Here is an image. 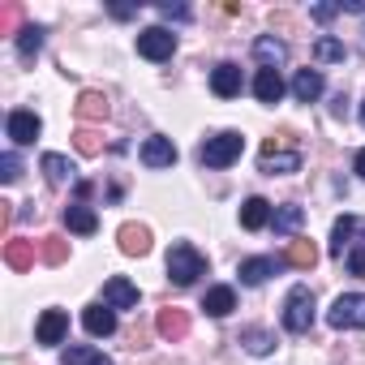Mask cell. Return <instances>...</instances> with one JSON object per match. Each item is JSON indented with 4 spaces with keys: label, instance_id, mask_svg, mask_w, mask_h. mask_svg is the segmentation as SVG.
<instances>
[{
    "label": "cell",
    "instance_id": "e575fe53",
    "mask_svg": "<svg viewBox=\"0 0 365 365\" xmlns=\"http://www.w3.org/2000/svg\"><path fill=\"white\" fill-rule=\"evenodd\" d=\"M309 14H314V22H331V18L339 14V5H314Z\"/></svg>",
    "mask_w": 365,
    "mask_h": 365
},
{
    "label": "cell",
    "instance_id": "d590c367",
    "mask_svg": "<svg viewBox=\"0 0 365 365\" xmlns=\"http://www.w3.org/2000/svg\"><path fill=\"white\" fill-rule=\"evenodd\" d=\"M43 258H48V262H61V258H65V245L48 241V245H43Z\"/></svg>",
    "mask_w": 365,
    "mask_h": 365
},
{
    "label": "cell",
    "instance_id": "74e56055",
    "mask_svg": "<svg viewBox=\"0 0 365 365\" xmlns=\"http://www.w3.org/2000/svg\"><path fill=\"white\" fill-rule=\"evenodd\" d=\"M356 116H361V125H365V99H361V112H356Z\"/></svg>",
    "mask_w": 365,
    "mask_h": 365
},
{
    "label": "cell",
    "instance_id": "2e32d148",
    "mask_svg": "<svg viewBox=\"0 0 365 365\" xmlns=\"http://www.w3.org/2000/svg\"><path fill=\"white\" fill-rule=\"evenodd\" d=\"M322 91H327L322 69H297V78H292V99L297 103H314Z\"/></svg>",
    "mask_w": 365,
    "mask_h": 365
},
{
    "label": "cell",
    "instance_id": "4316f807",
    "mask_svg": "<svg viewBox=\"0 0 365 365\" xmlns=\"http://www.w3.org/2000/svg\"><path fill=\"white\" fill-rule=\"evenodd\" d=\"M284 262H288V267H297V271H309V267L318 262V250H314L309 241H288V254H284Z\"/></svg>",
    "mask_w": 365,
    "mask_h": 365
},
{
    "label": "cell",
    "instance_id": "f546056e",
    "mask_svg": "<svg viewBox=\"0 0 365 365\" xmlns=\"http://www.w3.org/2000/svg\"><path fill=\"white\" fill-rule=\"evenodd\" d=\"M86 120H95V116H108V99L103 95H95V91H82V108H78Z\"/></svg>",
    "mask_w": 365,
    "mask_h": 365
},
{
    "label": "cell",
    "instance_id": "9c48e42d",
    "mask_svg": "<svg viewBox=\"0 0 365 365\" xmlns=\"http://www.w3.org/2000/svg\"><path fill=\"white\" fill-rule=\"evenodd\" d=\"M138 159H142L146 168H172V163H176V142L163 138V133H150V138L142 142Z\"/></svg>",
    "mask_w": 365,
    "mask_h": 365
},
{
    "label": "cell",
    "instance_id": "8d00e7d4",
    "mask_svg": "<svg viewBox=\"0 0 365 365\" xmlns=\"http://www.w3.org/2000/svg\"><path fill=\"white\" fill-rule=\"evenodd\" d=\"M352 168H356V176H361V180H365V146H361V150H356V159H352Z\"/></svg>",
    "mask_w": 365,
    "mask_h": 365
},
{
    "label": "cell",
    "instance_id": "7c38bea8",
    "mask_svg": "<svg viewBox=\"0 0 365 365\" xmlns=\"http://www.w3.org/2000/svg\"><path fill=\"white\" fill-rule=\"evenodd\" d=\"M254 61H258L262 69H279V65L288 61V43L275 39V35H258V39H254Z\"/></svg>",
    "mask_w": 365,
    "mask_h": 365
},
{
    "label": "cell",
    "instance_id": "ba28073f",
    "mask_svg": "<svg viewBox=\"0 0 365 365\" xmlns=\"http://www.w3.org/2000/svg\"><path fill=\"white\" fill-rule=\"evenodd\" d=\"M65 335H69V314L65 309H43L39 322H35V339L43 348H56V344H65Z\"/></svg>",
    "mask_w": 365,
    "mask_h": 365
},
{
    "label": "cell",
    "instance_id": "30bf717a",
    "mask_svg": "<svg viewBox=\"0 0 365 365\" xmlns=\"http://www.w3.org/2000/svg\"><path fill=\"white\" fill-rule=\"evenodd\" d=\"M82 327H86V335L108 339V335L116 331V309H112V305H103V301H91V305L82 309Z\"/></svg>",
    "mask_w": 365,
    "mask_h": 365
},
{
    "label": "cell",
    "instance_id": "277c9868",
    "mask_svg": "<svg viewBox=\"0 0 365 365\" xmlns=\"http://www.w3.org/2000/svg\"><path fill=\"white\" fill-rule=\"evenodd\" d=\"M327 322L335 331H365V292H344L331 301Z\"/></svg>",
    "mask_w": 365,
    "mask_h": 365
},
{
    "label": "cell",
    "instance_id": "1f68e13d",
    "mask_svg": "<svg viewBox=\"0 0 365 365\" xmlns=\"http://www.w3.org/2000/svg\"><path fill=\"white\" fill-rule=\"evenodd\" d=\"M5 258H9V267H26V262H31V245H22V241H14V245L5 250Z\"/></svg>",
    "mask_w": 365,
    "mask_h": 365
},
{
    "label": "cell",
    "instance_id": "e0dca14e",
    "mask_svg": "<svg viewBox=\"0 0 365 365\" xmlns=\"http://www.w3.org/2000/svg\"><path fill=\"white\" fill-rule=\"evenodd\" d=\"M271 215H275V207H271L267 198H245V202H241V228H245V232H262V228L271 224Z\"/></svg>",
    "mask_w": 365,
    "mask_h": 365
},
{
    "label": "cell",
    "instance_id": "44dd1931",
    "mask_svg": "<svg viewBox=\"0 0 365 365\" xmlns=\"http://www.w3.org/2000/svg\"><path fill=\"white\" fill-rule=\"evenodd\" d=\"M301 224H305V211H301L297 202H284V207H275V215H271V228H275V237H292Z\"/></svg>",
    "mask_w": 365,
    "mask_h": 365
},
{
    "label": "cell",
    "instance_id": "f1b7e54d",
    "mask_svg": "<svg viewBox=\"0 0 365 365\" xmlns=\"http://www.w3.org/2000/svg\"><path fill=\"white\" fill-rule=\"evenodd\" d=\"M348 52H344V43L339 39H331V35H322L318 43H314V61L318 65H335V61H344Z\"/></svg>",
    "mask_w": 365,
    "mask_h": 365
},
{
    "label": "cell",
    "instance_id": "cb8c5ba5",
    "mask_svg": "<svg viewBox=\"0 0 365 365\" xmlns=\"http://www.w3.org/2000/svg\"><path fill=\"white\" fill-rule=\"evenodd\" d=\"M61 365H112V361L99 348H91V344H69L61 352Z\"/></svg>",
    "mask_w": 365,
    "mask_h": 365
},
{
    "label": "cell",
    "instance_id": "52a82bcc",
    "mask_svg": "<svg viewBox=\"0 0 365 365\" xmlns=\"http://www.w3.org/2000/svg\"><path fill=\"white\" fill-rule=\"evenodd\" d=\"M5 133L14 138V146H31V142L43 133V120H39V112L18 108V112H9V120H5Z\"/></svg>",
    "mask_w": 365,
    "mask_h": 365
},
{
    "label": "cell",
    "instance_id": "4dcf8cb0",
    "mask_svg": "<svg viewBox=\"0 0 365 365\" xmlns=\"http://www.w3.org/2000/svg\"><path fill=\"white\" fill-rule=\"evenodd\" d=\"M18 176H22V159H18L14 150H5V155H0V180H5V185H14Z\"/></svg>",
    "mask_w": 365,
    "mask_h": 365
},
{
    "label": "cell",
    "instance_id": "5bb4252c",
    "mask_svg": "<svg viewBox=\"0 0 365 365\" xmlns=\"http://www.w3.org/2000/svg\"><path fill=\"white\" fill-rule=\"evenodd\" d=\"M103 305H112V309H138V288L125 275H112L103 284Z\"/></svg>",
    "mask_w": 365,
    "mask_h": 365
},
{
    "label": "cell",
    "instance_id": "603a6c76",
    "mask_svg": "<svg viewBox=\"0 0 365 365\" xmlns=\"http://www.w3.org/2000/svg\"><path fill=\"white\" fill-rule=\"evenodd\" d=\"M241 344H245L250 356H267V352L275 348V331H267V327H245V331H241Z\"/></svg>",
    "mask_w": 365,
    "mask_h": 365
},
{
    "label": "cell",
    "instance_id": "d6986e66",
    "mask_svg": "<svg viewBox=\"0 0 365 365\" xmlns=\"http://www.w3.org/2000/svg\"><path fill=\"white\" fill-rule=\"evenodd\" d=\"M361 228V220L356 215H339L335 220V228H331V258H344L348 250H352V232Z\"/></svg>",
    "mask_w": 365,
    "mask_h": 365
},
{
    "label": "cell",
    "instance_id": "7a4b0ae2",
    "mask_svg": "<svg viewBox=\"0 0 365 365\" xmlns=\"http://www.w3.org/2000/svg\"><path fill=\"white\" fill-rule=\"evenodd\" d=\"M309 327H314V292H309V284H292L284 297V331L309 335Z\"/></svg>",
    "mask_w": 365,
    "mask_h": 365
},
{
    "label": "cell",
    "instance_id": "5b68a950",
    "mask_svg": "<svg viewBox=\"0 0 365 365\" xmlns=\"http://www.w3.org/2000/svg\"><path fill=\"white\" fill-rule=\"evenodd\" d=\"M258 168L267 176H292V172H301V150L284 146V138H271L262 146V155H258Z\"/></svg>",
    "mask_w": 365,
    "mask_h": 365
},
{
    "label": "cell",
    "instance_id": "7402d4cb",
    "mask_svg": "<svg viewBox=\"0 0 365 365\" xmlns=\"http://www.w3.org/2000/svg\"><path fill=\"white\" fill-rule=\"evenodd\" d=\"M116 237H120V250H125L129 258H142V254H150V232H146L142 224H125Z\"/></svg>",
    "mask_w": 365,
    "mask_h": 365
},
{
    "label": "cell",
    "instance_id": "836d02e7",
    "mask_svg": "<svg viewBox=\"0 0 365 365\" xmlns=\"http://www.w3.org/2000/svg\"><path fill=\"white\" fill-rule=\"evenodd\" d=\"M348 271L352 275H365V245H352L348 250Z\"/></svg>",
    "mask_w": 365,
    "mask_h": 365
},
{
    "label": "cell",
    "instance_id": "83f0119b",
    "mask_svg": "<svg viewBox=\"0 0 365 365\" xmlns=\"http://www.w3.org/2000/svg\"><path fill=\"white\" fill-rule=\"evenodd\" d=\"M155 327H159V335H163V339H180V335L190 331V318L180 314V309H163Z\"/></svg>",
    "mask_w": 365,
    "mask_h": 365
},
{
    "label": "cell",
    "instance_id": "4fadbf2b",
    "mask_svg": "<svg viewBox=\"0 0 365 365\" xmlns=\"http://www.w3.org/2000/svg\"><path fill=\"white\" fill-rule=\"evenodd\" d=\"M279 267H284V258H245L237 275H241V284H245V288H258V284H267Z\"/></svg>",
    "mask_w": 365,
    "mask_h": 365
},
{
    "label": "cell",
    "instance_id": "3957f363",
    "mask_svg": "<svg viewBox=\"0 0 365 365\" xmlns=\"http://www.w3.org/2000/svg\"><path fill=\"white\" fill-rule=\"evenodd\" d=\"M241 150H245V138L237 129H224V133H211L198 146V159H202V168H228V163L241 159Z\"/></svg>",
    "mask_w": 365,
    "mask_h": 365
},
{
    "label": "cell",
    "instance_id": "8fae6325",
    "mask_svg": "<svg viewBox=\"0 0 365 365\" xmlns=\"http://www.w3.org/2000/svg\"><path fill=\"white\" fill-rule=\"evenodd\" d=\"M241 86H245L241 65L224 61V65H215V69H211V91H215L220 99H237V95H241Z\"/></svg>",
    "mask_w": 365,
    "mask_h": 365
},
{
    "label": "cell",
    "instance_id": "ac0fdd59",
    "mask_svg": "<svg viewBox=\"0 0 365 365\" xmlns=\"http://www.w3.org/2000/svg\"><path fill=\"white\" fill-rule=\"evenodd\" d=\"M202 309H207L211 318H228V314L237 309V288H232V284H215V288H207Z\"/></svg>",
    "mask_w": 365,
    "mask_h": 365
},
{
    "label": "cell",
    "instance_id": "9a60e30c",
    "mask_svg": "<svg viewBox=\"0 0 365 365\" xmlns=\"http://www.w3.org/2000/svg\"><path fill=\"white\" fill-rule=\"evenodd\" d=\"M284 78H279V69H258L254 73V99L258 103H279L284 99Z\"/></svg>",
    "mask_w": 365,
    "mask_h": 365
},
{
    "label": "cell",
    "instance_id": "8992f818",
    "mask_svg": "<svg viewBox=\"0 0 365 365\" xmlns=\"http://www.w3.org/2000/svg\"><path fill=\"white\" fill-rule=\"evenodd\" d=\"M172 52H176V35L168 26L138 31V56H146V61H172Z\"/></svg>",
    "mask_w": 365,
    "mask_h": 365
},
{
    "label": "cell",
    "instance_id": "d6a6232c",
    "mask_svg": "<svg viewBox=\"0 0 365 365\" xmlns=\"http://www.w3.org/2000/svg\"><path fill=\"white\" fill-rule=\"evenodd\" d=\"M159 14H163L168 22H190V18H194L190 5H159Z\"/></svg>",
    "mask_w": 365,
    "mask_h": 365
},
{
    "label": "cell",
    "instance_id": "6da1fadb",
    "mask_svg": "<svg viewBox=\"0 0 365 365\" xmlns=\"http://www.w3.org/2000/svg\"><path fill=\"white\" fill-rule=\"evenodd\" d=\"M198 275H207V258L190 241H176L168 250V279L176 288H190V284H198Z\"/></svg>",
    "mask_w": 365,
    "mask_h": 365
},
{
    "label": "cell",
    "instance_id": "d4e9b609",
    "mask_svg": "<svg viewBox=\"0 0 365 365\" xmlns=\"http://www.w3.org/2000/svg\"><path fill=\"white\" fill-rule=\"evenodd\" d=\"M39 168H43V176H48V185H65V180L73 176V163H69L65 155H56V150H48V155L39 159Z\"/></svg>",
    "mask_w": 365,
    "mask_h": 365
},
{
    "label": "cell",
    "instance_id": "484cf974",
    "mask_svg": "<svg viewBox=\"0 0 365 365\" xmlns=\"http://www.w3.org/2000/svg\"><path fill=\"white\" fill-rule=\"evenodd\" d=\"M14 43H18V56H22V61H35V56L43 52V26H22Z\"/></svg>",
    "mask_w": 365,
    "mask_h": 365
},
{
    "label": "cell",
    "instance_id": "ffe728a7",
    "mask_svg": "<svg viewBox=\"0 0 365 365\" xmlns=\"http://www.w3.org/2000/svg\"><path fill=\"white\" fill-rule=\"evenodd\" d=\"M65 228H69V232H78V237H91V232L99 228V215H95L91 207L73 202V207H65Z\"/></svg>",
    "mask_w": 365,
    "mask_h": 365
}]
</instances>
